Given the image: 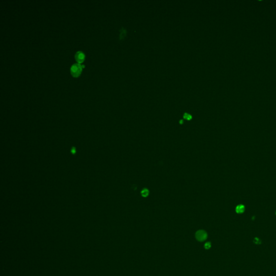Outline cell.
<instances>
[{
    "label": "cell",
    "mask_w": 276,
    "mask_h": 276,
    "mask_svg": "<svg viewBox=\"0 0 276 276\" xmlns=\"http://www.w3.org/2000/svg\"><path fill=\"white\" fill-rule=\"evenodd\" d=\"M83 67L80 64L75 63L72 65L70 68V72L72 75L74 77H78L82 71Z\"/></svg>",
    "instance_id": "1"
},
{
    "label": "cell",
    "mask_w": 276,
    "mask_h": 276,
    "mask_svg": "<svg viewBox=\"0 0 276 276\" xmlns=\"http://www.w3.org/2000/svg\"><path fill=\"white\" fill-rule=\"evenodd\" d=\"M195 237L197 240L199 242H203L207 239V233L204 230H200L197 231L195 233Z\"/></svg>",
    "instance_id": "2"
},
{
    "label": "cell",
    "mask_w": 276,
    "mask_h": 276,
    "mask_svg": "<svg viewBox=\"0 0 276 276\" xmlns=\"http://www.w3.org/2000/svg\"><path fill=\"white\" fill-rule=\"evenodd\" d=\"M85 54L83 52H82V51H77L75 55V60H76L77 62L79 63L83 62V61L85 59Z\"/></svg>",
    "instance_id": "3"
},
{
    "label": "cell",
    "mask_w": 276,
    "mask_h": 276,
    "mask_svg": "<svg viewBox=\"0 0 276 276\" xmlns=\"http://www.w3.org/2000/svg\"><path fill=\"white\" fill-rule=\"evenodd\" d=\"M245 205L243 204H238L236 207L235 210L237 214H243L245 211Z\"/></svg>",
    "instance_id": "4"
},
{
    "label": "cell",
    "mask_w": 276,
    "mask_h": 276,
    "mask_svg": "<svg viewBox=\"0 0 276 276\" xmlns=\"http://www.w3.org/2000/svg\"><path fill=\"white\" fill-rule=\"evenodd\" d=\"M141 195L142 196L146 198V197L148 196V195H149V190H148L147 189H146V188L144 189L143 190L141 191Z\"/></svg>",
    "instance_id": "5"
},
{
    "label": "cell",
    "mask_w": 276,
    "mask_h": 276,
    "mask_svg": "<svg viewBox=\"0 0 276 276\" xmlns=\"http://www.w3.org/2000/svg\"><path fill=\"white\" fill-rule=\"evenodd\" d=\"M183 117H184V119H186V120H190L192 118V117L189 114H188V113H185L184 114Z\"/></svg>",
    "instance_id": "6"
},
{
    "label": "cell",
    "mask_w": 276,
    "mask_h": 276,
    "mask_svg": "<svg viewBox=\"0 0 276 276\" xmlns=\"http://www.w3.org/2000/svg\"><path fill=\"white\" fill-rule=\"evenodd\" d=\"M211 243L210 242H207L206 243L204 244V248L205 249H209L211 248Z\"/></svg>",
    "instance_id": "7"
},
{
    "label": "cell",
    "mask_w": 276,
    "mask_h": 276,
    "mask_svg": "<svg viewBox=\"0 0 276 276\" xmlns=\"http://www.w3.org/2000/svg\"><path fill=\"white\" fill-rule=\"evenodd\" d=\"M254 243H256V244H260L261 243V241L260 240L259 238L256 237L254 239Z\"/></svg>",
    "instance_id": "8"
},
{
    "label": "cell",
    "mask_w": 276,
    "mask_h": 276,
    "mask_svg": "<svg viewBox=\"0 0 276 276\" xmlns=\"http://www.w3.org/2000/svg\"><path fill=\"white\" fill-rule=\"evenodd\" d=\"M180 123L181 124H183V120H180Z\"/></svg>",
    "instance_id": "9"
},
{
    "label": "cell",
    "mask_w": 276,
    "mask_h": 276,
    "mask_svg": "<svg viewBox=\"0 0 276 276\" xmlns=\"http://www.w3.org/2000/svg\"></svg>",
    "instance_id": "10"
}]
</instances>
